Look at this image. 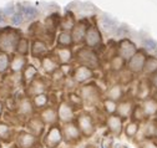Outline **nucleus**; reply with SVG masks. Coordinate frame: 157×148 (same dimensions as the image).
I'll return each instance as SVG.
<instances>
[{"label":"nucleus","mask_w":157,"mask_h":148,"mask_svg":"<svg viewBox=\"0 0 157 148\" xmlns=\"http://www.w3.org/2000/svg\"><path fill=\"white\" fill-rule=\"evenodd\" d=\"M63 141H64L63 128L57 124L51 126L44 137V144L48 148H56L61 144Z\"/></svg>","instance_id":"f257e3e1"},{"label":"nucleus","mask_w":157,"mask_h":148,"mask_svg":"<svg viewBox=\"0 0 157 148\" xmlns=\"http://www.w3.org/2000/svg\"><path fill=\"white\" fill-rule=\"evenodd\" d=\"M36 142H37V137L28 131L17 133V136L15 137V143H16L15 147L17 148H34Z\"/></svg>","instance_id":"f03ea898"},{"label":"nucleus","mask_w":157,"mask_h":148,"mask_svg":"<svg viewBox=\"0 0 157 148\" xmlns=\"http://www.w3.org/2000/svg\"><path fill=\"white\" fill-rule=\"evenodd\" d=\"M77 127L80 129L81 135L86 136V137H90L94 135L95 132V124H94V121L91 118V116L89 115H80L77 118Z\"/></svg>","instance_id":"7ed1b4c3"},{"label":"nucleus","mask_w":157,"mask_h":148,"mask_svg":"<svg viewBox=\"0 0 157 148\" xmlns=\"http://www.w3.org/2000/svg\"><path fill=\"white\" fill-rule=\"evenodd\" d=\"M63 135H64V139L67 142H77L81 137V132L78 129L77 124L70 122V123H65L63 127Z\"/></svg>","instance_id":"20e7f679"},{"label":"nucleus","mask_w":157,"mask_h":148,"mask_svg":"<svg viewBox=\"0 0 157 148\" xmlns=\"http://www.w3.org/2000/svg\"><path fill=\"white\" fill-rule=\"evenodd\" d=\"M107 128L110 129V132L115 136H120L124 131V122L122 118L117 115H111L107 118Z\"/></svg>","instance_id":"39448f33"},{"label":"nucleus","mask_w":157,"mask_h":148,"mask_svg":"<svg viewBox=\"0 0 157 148\" xmlns=\"http://www.w3.org/2000/svg\"><path fill=\"white\" fill-rule=\"evenodd\" d=\"M57 116L59 120L64 123H70L74 120V108L69 103H61L57 108Z\"/></svg>","instance_id":"423d86ee"},{"label":"nucleus","mask_w":157,"mask_h":148,"mask_svg":"<svg viewBox=\"0 0 157 148\" xmlns=\"http://www.w3.org/2000/svg\"><path fill=\"white\" fill-rule=\"evenodd\" d=\"M145 62H146V59H145V56L142 54L135 55V56H132L128 61V68L132 72H140V71L144 70Z\"/></svg>","instance_id":"0eeeda50"},{"label":"nucleus","mask_w":157,"mask_h":148,"mask_svg":"<svg viewBox=\"0 0 157 148\" xmlns=\"http://www.w3.org/2000/svg\"><path fill=\"white\" fill-rule=\"evenodd\" d=\"M44 126H45V123L41 121V118H37V117L30 118V121H29V123H28L29 132L33 133V135L36 136V137H39V136L43 133Z\"/></svg>","instance_id":"6e6552de"},{"label":"nucleus","mask_w":157,"mask_h":148,"mask_svg":"<svg viewBox=\"0 0 157 148\" xmlns=\"http://www.w3.org/2000/svg\"><path fill=\"white\" fill-rule=\"evenodd\" d=\"M41 121L45 123V124H50V126H54L56 124L57 120H59V116H57V111H55L54 108L51 107H48L43 111L41 113Z\"/></svg>","instance_id":"1a4fd4ad"},{"label":"nucleus","mask_w":157,"mask_h":148,"mask_svg":"<svg viewBox=\"0 0 157 148\" xmlns=\"http://www.w3.org/2000/svg\"><path fill=\"white\" fill-rule=\"evenodd\" d=\"M91 77H92V71L87 66L77 67L76 71H75V75H74V79H75L76 82H85Z\"/></svg>","instance_id":"9d476101"},{"label":"nucleus","mask_w":157,"mask_h":148,"mask_svg":"<svg viewBox=\"0 0 157 148\" xmlns=\"http://www.w3.org/2000/svg\"><path fill=\"white\" fill-rule=\"evenodd\" d=\"M133 106L131 102L128 101H125V102H121L119 106H117V116H120L121 118H127L130 117L132 113H133Z\"/></svg>","instance_id":"9b49d317"},{"label":"nucleus","mask_w":157,"mask_h":148,"mask_svg":"<svg viewBox=\"0 0 157 148\" xmlns=\"http://www.w3.org/2000/svg\"><path fill=\"white\" fill-rule=\"evenodd\" d=\"M142 111L145 116H153L157 113V101L155 98H148L142 105Z\"/></svg>","instance_id":"f8f14e48"},{"label":"nucleus","mask_w":157,"mask_h":148,"mask_svg":"<svg viewBox=\"0 0 157 148\" xmlns=\"http://www.w3.org/2000/svg\"><path fill=\"white\" fill-rule=\"evenodd\" d=\"M0 139L2 142H10L13 139L11 127L4 122H0Z\"/></svg>","instance_id":"ddd939ff"},{"label":"nucleus","mask_w":157,"mask_h":148,"mask_svg":"<svg viewBox=\"0 0 157 148\" xmlns=\"http://www.w3.org/2000/svg\"><path fill=\"white\" fill-rule=\"evenodd\" d=\"M139 129H140V124L137 123L136 121L128 122L126 124V127H125V135L127 136V138H133V137H136Z\"/></svg>","instance_id":"4468645a"},{"label":"nucleus","mask_w":157,"mask_h":148,"mask_svg":"<svg viewBox=\"0 0 157 148\" xmlns=\"http://www.w3.org/2000/svg\"><path fill=\"white\" fill-rule=\"evenodd\" d=\"M19 113L23 116H30L33 113V105L29 100L24 98L21 100V102L19 103Z\"/></svg>","instance_id":"2eb2a0df"},{"label":"nucleus","mask_w":157,"mask_h":148,"mask_svg":"<svg viewBox=\"0 0 157 148\" xmlns=\"http://www.w3.org/2000/svg\"><path fill=\"white\" fill-rule=\"evenodd\" d=\"M122 97V88L120 86H112L109 91H107V98L112 100V101H119Z\"/></svg>","instance_id":"dca6fc26"},{"label":"nucleus","mask_w":157,"mask_h":148,"mask_svg":"<svg viewBox=\"0 0 157 148\" xmlns=\"http://www.w3.org/2000/svg\"><path fill=\"white\" fill-rule=\"evenodd\" d=\"M144 71L146 73H156L157 72V59H153V57L147 59L144 66Z\"/></svg>","instance_id":"f3484780"},{"label":"nucleus","mask_w":157,"mask_h":148,"mask_svg":"<svg viewBox=\"0 0 157 148\" xmlns=\"http://www.w3.org/2000/svg\"><path fill=\"white\" fill-rule=\"evenodd\" d=\"M36 75H37V70L34 66L29 65V66L25 67V70H24V79L26 81H34Z\"/></svg>","instance_id":"a211bd4d"},{"label":"nucleus","mask_w":157,"mask_h":148,"mask_svg":"<svg viewBox=\"0 0 157 148\" xmlns=\"http://www.w3.org/2000/svg\"><path fill=\"white\" fill-rule=\"evenodd\" d=\"M24 66H25V60L23 57H14V60L10 64V67H11V70L14 72H17V71L23 70Z\"/></svg>","instance_id":"6ab92c4d"},{"label":"nucleus","mask_w":157,"mask_h":148,"mask_svg":"<svg viewBox=\"0 0 157 148\" xmlns=\"http://www.w3.org/2000/svg\"><path fill=\"white\" fill-rule=\"evenodd\" d=\"M48 102H49V98H48V96L44 95V94L37 95V96L34 97V103H35V106H36L37 108H44V107H46Z\"/></svg>","instance_id":"aec40b11"},{"label":"nucleus","mask_w":157,"mask_h":148,"mask_svg":"<svg viewBox=\"0 0 157 148\" xmlns=\"http://www.w3.org/2000/svg\"><path fill=\"white\" fill-rule=\"evenodd\" d=\"M104 106H105V109H106V112H109V113H115L116 111H117V105H116V102L115 101H112V100H106L105 101V103H104Z\"/></svg>","instance_id":"412c9836"},{"label":"nucleus","mask_w":157,"mask_h":148,"mask_svg":"<svg viewBox=\"0 0 157 148\" xmlns=\"http://www.w3.org/2000/svg\"><path fill=\"white\" fill-rule=\"evenodd\" d=\"M43 66H44V68L48 71V72H54L55 70H56V64L52 61V60H44V62H43Z\"/></svg>","instance_id":"4be33fe9"},{"label":"nucleus","mask_w":157,"mask_h":148,"mask_svg":"<svg viewBox=\"0 0 157 148\" xmlns=\"http://www.w3.org/2000/svg\"><path fill=\"white\" fill-rule=\"evenodd\" d=\"M9 67V59L5 55H0V73L4 72Z\"/></svg>","instance_id":"5701e85b"},{"label":"nucleus","mask_w":157,"mask_h":148,"mask_svg":"<svg viewBox=\"0 0 157 148\" xmlns=\"http://www.w3.org/2000/svg\"><path fill=\"white\" fill-rule=\"evenodd\" d=\"M59 60H60L61 62H67L70 60V51L60 50V51H59Z\"/></svg>","instance_id":"b1692460"},{"label":"nucleus","mask_w":157,"mask_h":148,"mask_svg":"<svg viewBox=\"0 0 157 148\" xmlns=\"http://www.w3.org/2000/svg\"><path fill=\"white\" fill-rule=\"evenodd\" d=\"M141 148H157V142L152 139H145L141 143Z\"/></svg>","instance_id":"393cba45"},{"label":"nucleus","mask_w":157,"mask_h":148,"mask_svg":"<svg viewBox=\"0 0 157 148\" xmlns=\"http://www.w3.org/2000/svg\"><path fill=\"white\" fill-rule=\"evenodd\" d=\"M152 83H153V86L157 88V73H155V76H153V79H152Z\"/></svg>","instance_id":"a878e982"},{"label":"nucleus","mask_w":157,"mask_h":148,"mask_svg":"<svg viewBox=\"0 0 157 148\" xmlns=\"http://www.w3.org/2000/svg\"><path fill=\"white\" fill-rule=\"evenodd\" d=\"M2 113H3V103L0 102V116H2Z\"/></svg>","instance_id":"bb28decb"},{"label":"nucleus","mask_w":157,"mask_h":148,"mask_svg":"<svg viewBox=\"0 0 157 148\" xmlns=\"http://www.w3.org/2000/svg\"><path fill=\"white\" fill-rule=\"evenodd\" d=\"M153 137L157 139V127H156V131H155V135H153Z\"/></svg>","instance_id":"cd10ccee"},{"label":"nucleus","mask_w":157,"mask_h":148,"mask_svg":"<svg viewBox=\"0 0 157 148\" xmlns=\"http://www.w3.org/2000/svg\"><path fill=\"white\" fill-rule=\"evenodd\" d=\"M0 148H2V139H0Z\"/></svg>","instance_id":"c85d7f7f"},{"label":"nucleus","mask_w":157,"mask_h":148,"mask_svg":"<svg viewBox=\"0 0 157 148\" xmlns=\"http://www.w3.org/2000/svg\"><path fill=\"white\" fill-rule=\"evenodd\" d=\"M15 148H17V147H15Z\"/></svg>","instance_id":"c756f323"},{"label":"nucleus","mask_w":157,"mask_h":148,"mask_svg":"<svg viewBox=\"0 0 157 148\" xmlns=\"http://www.w3.org/2000/svg\"><path fill=\"white\" fill-rule=\"evenodd\" d=\"M156 115H157V113H156Z\"/></svg>","instance_id":"7c9ffc66"}]
</instances>
